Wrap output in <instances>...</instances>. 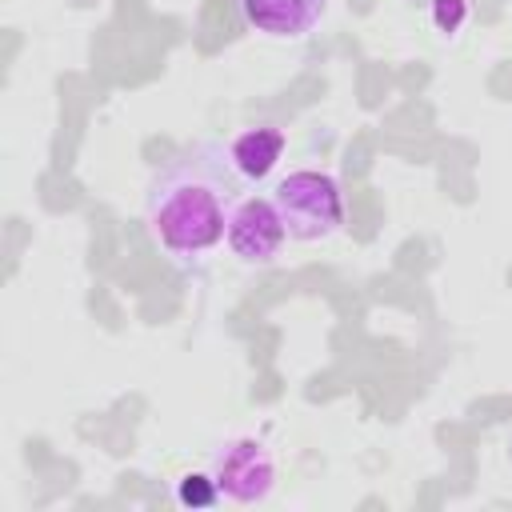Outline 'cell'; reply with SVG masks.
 <instances>
[{"label":"cell","instance_id":"obj_1","mask_svg":"<svg viewBox=\"0 0 512 512\" xmlns=\"http://www.w3.org/2000/svg\"><path fill=\"white\" fill-rule=\"evenodd\" d=\"M240 200V172L232 168L228 148L196 140L152 172L144 188V216L160 252L176 268H196L224 244Z\"/></svg>","mask_w":512,"mask_h":512},{"label":"cell","instance_id":"obj_2","mask_svg":"<svg viewBox=\"0 0 512 512\" xmlns=\"http://www.w3.org/2000/svg\"><path fill=\"white\" fill-rule=\"evenodd\" d=\"M272 204L284 220L288 240L316 244L344 228V192L340 180L324 168H296L276 180Z\"/></svg>","mask_w":512,"mask_h":512},{"label":"cell","instance_id":"obj_3","mask_svg":"<svg viewBox=\"0 0 512 512\" xmlns=\"http://www.w3.org/2000/svg\"><path fill=\"white\" fill-rule=\"evenodd\" d=\"M212 476L232 504H264L276 488V456L256 436H232L212 452Z\"/></svg>","mask_w":512,"mask_h":512},{"label":"cell","instance_id":"obj_4","mask_svg":"<svg viewBox=\"0 0 512 512\" xmlns=\"http://www.w3.org/2000/svg\"><path fill=\"white\" fill-rule=\"evenodd\" d=\"M224 240H228V248H232V256H236L240 264H248V268L272 264V260L280 256L284 240H288L284 220H280L272 196H268V200H264V196L240 200L236 212H232V220H228V236H224Z\"/></svg>","mask_w":512,"mask_h":512},{"label":"cell","instance_id":"obj_5","mask_svg":"<svg viewBox=\"0 0 512 512\" xmlns=\"http://www.w3.org/2000/svg\"><path fill=\"white\" fill-rule=\"evenodd\" d=\"M324 8L328 0H240V16L248 20V28H256L268 40L308 36L320 24Z\"/></svg>","mask_w":512,"mask_h":512},{"label":"cell","instance_id":"obj_6","mask_svg":"<svg viewBox=\"0 0 512 512\" xmlns=\"http://www.w3.org/2000/svg\"><path fill=\"white\" fill-rule=\"evenodd\" d=\"M284 148H288L284 128H276V124H256V128H244V132H236V136L228 140V160H232V168L240 172V180L256 184V180L272 176V168L280 164Z\"/></svg>","mask_w":512,"mask_h":512},{"label":"cell","instance_id":"obj_7","mask_svg":"<svg viewBox=\"0 0 512 512\" xmlns=\"http://www.w3.org/2000/svg\"><path fill=\"white\" fill-rule=\"evenodd\" d=\"M220 500H224V492H220L212 468H204V472H184V476L176 480V504H184V508H216Z\"/></svg>","mask_w":512,"mask_h":512},{"label":"cell","instance_id":"obj_8","mask_svg":"<svg viewBox=\"0 0 512 512\" xmlns=\"http://www.w3.org/2000/svg\"><path fill=\"white\" fill-rule=\"evenodd\" d=\"M428 20L440 36H456L472 20V0H428Z\"/></svg>","mask_w":512,"mask_h":512}]
</instances>
